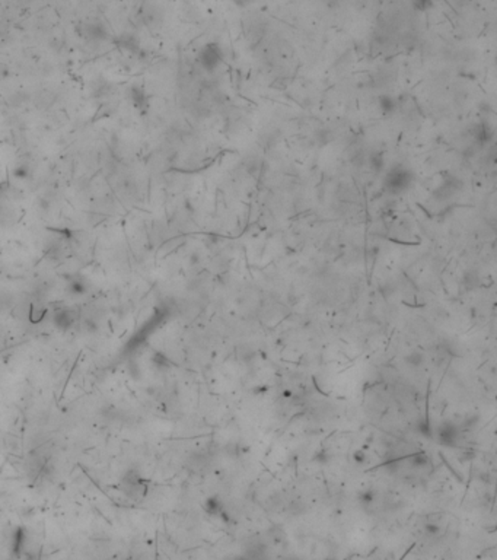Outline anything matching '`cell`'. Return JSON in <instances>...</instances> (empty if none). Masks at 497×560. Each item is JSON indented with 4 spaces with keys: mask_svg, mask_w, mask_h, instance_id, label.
Segmentation results:
<instances>
[{
    "mask_svg": "<svg viewBox=\"0 0 497 560\" xmlns=\"http://www.w3.org/2000/svg\"><path fill=\"white\" fill-rule=\"evenodd\" d=\"M359 499H360V502H362L363 505H370V503L375 500V492L370 490V489H368V490H365V492H362V493L359 495Z\"/></svg>",
    "mask_w": 497,
    "mask_h": 560,
    "instance_id": "4fadbf2b",
    "label": "cell"
},
{
    "mask_svg": "<svg viewBox=\"0 0 497 560\" xmlns=\"http://www.w3.org/2000/svg\"><path fill=\"white\" fill-rule=\"evenodd\" d=\"M426 531H427L429 534H437V532H439V527H437L436 524H427V525H426Z\"/></svg>",
    "mask_w": 497,
    "mask_h": 560,
    "instance_id": "2e32d148",
    "label": "cell"
},
{
    "mask_svg": "<svg viewBox=\"0 0 497 560\" xmlns=\"http://www.w3.org/2000/svg\"><path fill=\"white\" fill-rule=\"evenodd\" d=\"M82 34L94 41H104L110 37L108 28L99 22V21H92V22H83L82 24Z\"/></svg>",
    "mask_w": 497,
    "mask_h": 560,
    "instance_id": "3957f363",
    "label": "cell"
},
{
    "mask_svg": "<svg viewBox=\"0 0 497 560\" xmlns=\"http://www.w3.org/2000/svg\"><path fill=\"white\" fill-rule=\"evenodd\" d=\"M459 185H461V182L456 178L446 179V181H443V185L439 187V194L442 196V199H448L449 196H452L455 192H458L461 189Z\"/></svg>",
    "mask_w": 497,
    "mask_h": 560,
    "instance_id": "52a82bcc",
    "label": "cell"
},
{
    "mask_svg": "<svg viewBox=\"0 0 497 560\" xmlns=\"http://www.w3.org/2000/svg\"><path fill=\"white\" fill-rule=\"evenodd\" d=\"M384 162H385L384 155L379 153V152H375V153H372V155L369 156V166H370L375 172H379V171L384 168Z\"/></svg>",
    "mask_w": 497,
    "mask_h": 560,
    "instance_id": "30bf717a",
    "label": "cell"
},
{
    "mask_svg": "<svg viewBox=\"0 0 497 560\" xmlns=\"http://www.w3.org/2000/svg\"><path fill=\"white\" fill-rule=\"evenodd\" d=\"M130 98H131V102L136 108H144L147 107V96H146V92L142 86H133L130 89Z\"/></svg>",
    "mask_w": 497,
    "mask_h": 560,
    "instance_id": "8992f818",
    "label": "cell"
},
{
    "mask_svg": "<svg viewBox=\"0 0 497 560\" xmlns=\"http://www.w3.org/2000/svg\"><path fill=\"white\" fill-rule=\"evenodd\" d=\"M413 181H414V175L407 166L395 165L386 172L384 178V189L386 193L397 196L407 192L410 189V185L413 184Z\"/></svg>",
    "mask_w": 497,
    "mask_h": 560,
    "instance_id": "6da1fadb",
    "label": "cell"
},
{
    "mask_svg": "<svg viewBox=\"0 0 497 560\" xmlns=\"http://www.w3.org/2000/svg\"><path fill=\"white\" fill-rule=\"evenodd\" d=\"M405 362H407L410 366L417 368V366L423 365V362H424V354H423L421 352H411L410 354L405 356Z\"/></svg>",
    "mask_w": 497,
    "mask_h": 560,
    "instance_id": "8fae6325",
    "label": "cell"
},
{
    "mask_svg": "<svg viewBox=\"0 0 497 560\" xmlns=\"http://www.w3.org/2000/svg\"><path fill=\"white\" fill-rule=\"evenodd\" d=\"M456 438H458V431H456L455 426L445 425V426L440 428V431H439V441L443 445H455Z\"/></svg>",
    "mask_w": 497,
    "mask_h": 560,
    "instance_id": "5b68a950",
    "label": "cell"
},
{
    "mask_svg": "<svg viewBox=\"0 0 497 560\" xmlns=\"http://www.w3.org/2000/svg\"><path fill=\"white\" fill-rule=\"evenodd\" d=\"M433 3V0H413V6L414 9L420 11V12H424L427 11Z\"/></svg>",
    "mask_w": 497,
    "mask_h": 560,
    "instance_id": "5bb4252c",
    "label": "cell"
},
{
    "mask_svg": "<svg viewBox=\"0 0 497 560\" xmlns=\"http://www.w3.org/2000/svg\"><path fill=\"white\" fill-rule=\"evenodd\" d=\"M198 63L206 72H214L223 63V51L219 44L208 43L198 53Z\"/></svg>",
    "mask_w": 497,
    "mask_h": 560,
    "instance_id": "7a4b0ae2",
    "label": "cell"
},
{
    "mask_svg": "<svg viewBox=\"0 0 497 560\" xmlns=\"http://www.w3.org/2000/svg\"><path fill=\"white\" fill-rule=\"evenodd\" d=\"M353 458H354V461H356L357 464H363V463L368 461V455H366L363 451H356V452L353 454Z\"/></svg>",
    "mask_w": 497,
    "mask_h": 560,
    "instance_id": "9a60e30c",
    "label": "cell"
},
{
    "mask_svg": "<svg viewBox=\"0 0 497 560\" xmlns=\"http://www.w3.org/2000/svg\"><path fill=\"white\" fill-rule=\"evenodd\" d=\"M472 137H474V142L478 144V146H481V147H484V146H487L491 140H493V137H494V130H493V127L488 124V123H480V124H477L475 127H474V130H472Z\"/></svg>",
    "mask_w": 497,
    "mask_h": 560,
    "instance_id": "277c9868",
    "label": "cell"
},
{
    "mask_svg": "<svg viewBox=\"0 0 497 560\" xmlns=\"http://www.w3.org/2000/svg\"><path fill=\"white\" fill-rule=\"evenodd\" d=\"M118 44L121 48L128 50L130 53H136L139 50V41L134 34H123L118 40Z\"/></svg>",
    "mask_w": 497,
    "mask_h": 560,
    "instance_id": "ba28073f",
    "label": "cell"
},
{
    "mask_svg": "<svg viewBox=\"0 0 497 560\" xmlns=\"http://www.w3.org/2000/svg\"><path fill=\"white\" fill-rule=\"evenodd\" d=\"M478 283H480V279H478V276H477L475 272H471V273H466V274H465V277H464V285H465L466 289H474V288L478 286Z\"/></svg>",
    "mask_w": 497,
    "mask_h": 560,
    "instance_id": "7c38bea8",
    "label": "cell"
},
{
    "mask_svg": "<svg viewBox=\"0 0 497 560\" xmlns=\"http://www.w3.org/2000/svg\"><path fill=\"white\" fill-rule=\"evenodd\" d=\"M378 105L384 114H391L397 110V101L391 95H381L378 98Z\"/></svg>",
    "mask_w": 497,
    "mask_h": 560,
    "instance_id": "9c48e42d",
    "label": "cell"
}]
</instances>
